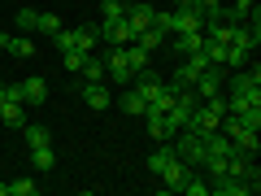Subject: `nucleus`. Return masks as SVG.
Returning <instances> with one entry per match:
<instances>
[{
  "instance_id": "obj_1",
  "label": "nucleus",
  "mask_w": 261,
  "mask_h": 196,
  "mask_svg": "<svg viewBox=\"0 0 261 196\" xmlns=\"http://www.w3.org/2000/svg\"><path fill=\"white\" fill-rule=\"evenodd\" d=\"M244 109H261V70H235L231 75V96H226V113L240 118Z\"/></svg>"
},
{
  "instance_id": "obj_2",
  "label": "nucleus",
  "mask_w": 261,
  "mask_h": 196,
  "mask_svg": "<svg viewBox=\"0 0 261 196\" xmlns=\"http://www.w3.org/2000/svg\"><path fill=\"white\" fill-rule=\"evenodd\" d=\"M174 157L187 161V166H200V161H205V135L192 131V127H183L174 135Z\"/></svg>"
},
{
  "instance_id": "obj_3",
  "label": "nucleus",
  "mask_w": 261,
  "mask_h": 196,
  "mask_svg": "<svg viewBox=\"0 0 261 196\" xmlns=\"http://www.w3.org/2000/svg\"><path fill=\"white\" fill-rule=\"evenodd\" d=\"M100 61H105V79H113V87H130V65H126V48H105L100 53Z\"/></svg>"
},
{
  "instance_id": "obj_4",
  "label": "nucleus",
  "mask_w": 261,
  "mask_h": 196,
  "mask_svg": "<svg viewBox=\"0 0 261 196\" xmlns=\"http://www.w3.org/2000/svg\"><path fill=\"white\" fill-rule=\"evenodd\" d=\"M100 31V44H113V48H126V44H135V31H130V22L126 18H118V22H105V27H96Z\"/></svg>"
},
{
  "instance_id": "obj_5",
  "label": "nucleus",
  "mask_w": 261,
  "mask_h": 196,
  "mask_svg": "<svg viewBox=\"0 0 261 196\" xmlns=\"http://www.w3.org/2000/svg\"><path fill=\"white\" fill-rule=\"evenodd\" d=\"M157 179H161V187H166V192H183V183H187V179H192V166L174 157V161H170V166L161 170Z\"/></svg>"
},
{
  "instance_id": "obj_6",
  "label": "nucleus",
  "mask_w": 261,
  "mask_h": 196,
  "mask_svg": "<svg viewBox=\"0 0 261 196\" xmlns=\"http://www.w3.org/2000/svg\"><path fill=\"white\" fill-rule=\"evenodd\" d=\"M209 196H252V192H248V183L235 179V175H214L209 179Z\"/></svg>"
},
{
  "instance_id": "obj_7",
  "label": "nucleus",
  "mask_w": 261,
  "mask_h": 196,
  "mask_svg": "<svg viewBox=\"0 0 261 196\" xmlns=\"http://www.w3.org/2000/svg\"><path fill=\"white\" fill-rule=\"evenodd\" d=\"M200 22L205 18H200L192 5H178V9L170 13V35H178V31H200Z\"/></svg>"
},
{
  "instance_id": "obj_8",
  "label": "nucleus",
  "mask_w": 261,
  "mask_h": 196,
  "mask_svg": "<svg viewBox=\"0 0 261 196\" xmlns=\"http://www.w3.org/2000/svg\"><path fill=\"white\" fill-rule=\"evenodd\" d=\"M83 105H87V109H96V113L109 109V105H113L109 83H83Z\"/></svg>"
},
{
  "instance_id": "obj_9",
  "label": "nucleus",
  "mask_w": 261,
  "mask_h": 196,
  "mask_svg": "<svg viewBox=\"0 0 261 196\" xmlns=\"http://www.w3.org/2000/svg\"><path fill=\"white\" fill-rule=\"evenodd\" d=\"M44 101H48V83L44 79H22V105H27V109H39Z\"/></svg>"
},
{
  "instance_id": "obj_10",
  "label": "nucleus",
  "mask_w": 261,
  "mask_h": 196,
  "mask_svg": "<svg viewBox=\"0 0 261 196\" xmlns=\"http://www.w3.org/2000/svg\"><path fill=\"white\" fill-rule=\"evenodd\" d=\"M152 13H157V9H152L148 0H144V5H126V22H130V31H135V35H140V31H148V27H152Z\"/></svg>"
},
{
  "instance_id": "obj_11",
  "label": "nucleus",
  "mask_w": 261,
  "mask_h": 196,
  "mask_svg": "<svg viewBox=\"0 0 261 196\" xmlns=\"http://www.w3.org/2000/svg\"><path fill=\"white\" fill-rule=\"evenodd\" d=\"M152 48H144V44H126V65H130V75H144V70H152Z\"/></svg>"
},
{
  "instance_id": "obj_12",
  "label": "nucleus",
  "mask_w": 261,
  "mask_h": 196,
  "mask_svg": "<svg viewBox=\"0 0 261 196\" xmlns=\"http://www.w3.org/2000/svg\"><path fill=\"white\" fill-rule=\"evenodd\" d=\"M5 53H9V57H18V61H31V57H35V39H31V35H9Z\"/></svg>"
},
{
  "instance_id": "obj_13",
  "label": "nucleus",
  "mask_w": 261,
  "mask_h": 196,
  "mask_svg": "<svg viewBox=\"0 0 261 196\" xmlns=\"http://www.w3.org/2000/svg\"><path fill=\"white\" fill-rule=\"evenodd\" d=\"M174 48H178L183 57H192V53L205 48V35H200V31H178V35H174Z\"/></svg>"
},
{
  "instance_id": "obj_14",
  "label": "nucleus",
  "mask_w": 261,
  "mask_h": 196,
  "mask_svg": "<svg viewBox=\"0 0 261 196\" xmlns=\"http://www.w3.org/2000/svg\"><path fill=\"white\" fill-rule=\"evenodd\" d=\"M170 161H174V144L166 140V144H161L157 153H148V175H161V170H166Z\"/></svg>"
},
{
  "instance_id": "obj_15",
  "label": "nucleus",
  "mask_w": 261,
  "mask_h": 196,
  "mask_svg": "<svg viewBox=\"0 0 261 196\" xmlns=\"http://www.w3.org/2000/svg\"><path fill=\"white\" fill-rule=\"evenodd\" d=\"M0 122L13 127V131H22L27 127V105H0Z\"/></svg>"
},
{
  "instance_id": "obj_16",
  "label": "nucleus",
  "mask_w": 261,
  "mask_h": 196,
  "mask_svg": "<svg viewBox=\"0 0 261 196\" xmlns=\"http://www.w3.org/2000/svg\"><path fill=\"white\" fill-rule=\"evenodd\" d=\"M22 135H27L31 149H44V144H53V135H48L44 122H27V127H22Z\"/></svg>"
},
{
  "instance_id": "obj_17",
  "label": "nucleus",
  "mask_w": 261,
  "mask_h": 196,
  "mask_svg": "<svg viewBox=\"0 0 261 196\" xmlns=\"http://www.w3.org/2000/svg\"><path fill=\"white\" fill-rule=\"evenodd\" d=\"M79 79H83V83H105V61L87 53V61H83V70H79Z\"/></svg>"
},
{
  "instance_id": "obj_18",
  "label": "nucleus",
  "mask_w": 261,
  "mask_h": 196,
  "mask_svg": "<svg viewBox=\"0 0 261 196\" xmlns=\"http://www.w3.org/2000/svg\"><path fill=\"white\" fill-rule=\"evenodd\" d=\"M31 166L48 175V170L57 166V153H53V144H44V149H31Z\"/></svg>"
},
{
  "instance_id": "obj_19",
  "label": "nucleus",
  "mask_w": 261,
  "mask_h": 196,
  "mask_svg": "<svg viewBox=\"0 0 261 196\" xmlns=\"http://www.w3.org/2000/svg\"><path fill=\"white\" fill-rule=\"evenodd\" d=\"M144 109H148V101H144L135 87H126V92H122V113H140L144 118Z\"/></svg>"
},
{
  "instance_id": "obj_20",
  "label": "nucleus",
  "mask_w": 261,
  "mask_h": 196,
  "mask_svg": "<svg viewBox=\"0 0 261 196\" xmlns=\"http://www.w3.org/2000/svg\"><path fill=\"white\" fill-rule=\"evenodd\" d=\"M244 65H248V48H235V44H226L222 70H244Z\"/></svg>"
},
{
  "instance_id": "obj_21",
  "label": "nucleus",
  "mask_w": 261,
  "mask_h": 196,
  "mask_svg": "<svg viewBox=\"0 0 261 196\" xmlns=\"http://www.w3.org/2000/svg\"><path fill=\"white\" fill-rule=\"evenodd\" d=\"M57 31H61V18H57V13H39V18H35V35L53 39Z\"/></svg>"
},
{
  "instance_id": "obj_22",
  "label": "nucleus",
  "mask_w": 261,
  "mask_h": 196,
  "mask_svg": "<svg viewBox=\"0 0 261 196\" xmlns=\"http://www.w3.org/2000/svg\"><path fill=\"white\" fill-rule=\"evenodd\" d=\"M35 192H39V183L31 175H22V179H13V183H9V196H35Z\"/></svg>"
},
{
  "instance_id": "obj_23",
  "label": "nucleus",
  "mask_w": 261,
  "mask_h": 196,
  "mask_svg": "<svg viewBox=\"0 0 261 196\" xmlns=\"http://www.w3.org/2000/svg\"><path fill=\"white\" fill-rule=\"evenodd\" d=\"M0 105H22V79L18 83H0Z\"/></svg>"
},
{
  "instance_id": "obj_24",
  "label": "nucleus",
  "mask_w": 261,
  "mask_h": 196,
  "mask_svg": "<svg viewBox=\"0 0 261 196\" xmlns=\"http://www.w3.org/2000/svg\"><path fill=\"white\" fill-rule=\"evenodd\" d=\"M35 18H39L35 9H18V13H13V22H18V31H22V35H31V31H35Z\"/></svg>"
},
{
  "instance_id": "obj_25",
  "label": "nucleus",
  "mask_w": 261,
  "mask_h": 196,
  "mask_svg": "<svg viewBox=\"0 0 261 196\" xmlns=\"http://www.w3.org/2000/svg\"><path fill=\"white\" fill-rule=\"evenodd\" d=\"M135 44H144V48H161V44H166V35H161L157 27H148V31H140V35H135Z\"/></svg>"
},
{
  "instance_id": "obj_26",
  "label": "nucleus",
  "mask_w": 261,
  "mask_h": 196,
  "mask_svg": "<svg viewBox=\"0 0 261 196\" xmlns=\"http://www.w3.org/2000/svg\"><path fill=\"white\" fill-rule=\"evenodd\" d=\"M61 61H65V70H70V75H79V70H83V61H87V53L70 48V53H61Z\"/></svg>"
},
{
  "instance_id": "obj_27",
  "label": "nucleus",
  "mask_w": 261,
  "mask_h": 196,
  "mask_svg": "<svg viewBox=\"0 0 261 196\" xmlns=\"http://www.w3.org/2000/svg\"><path fill=\"white\" fill-rule=\"evenodd\" d=\"M183 192H187V196H209V179L192 175V179H187V183H183Z\"/></svg>"
},
{
  "instance_id": "obj_28",
  "label": "nucleus",
  "mask_w": 261,
  "mask_h": 196,
  "mask_svg": "<svg viewBox=\"0 0 261 196\" xmlns=\"http://www.w3.org/2000/svg\"><path fill=\"white\" fill-rule=\"evenodd\" d=\"M100 9H105V22H118V18H126V5H122V0H105Z\"/></svg>"
},
{
  "instance_id": "obj_29",
  "label": "nucleus",
  "mask_w": 261,
  "mask_h": 196,
  "mask_svg": "<svg viewBox=\"0 0 261 196\" xmlns=\"http://www.w3.org/2000/svg\"><path fill=\"white\" fill-rule=\"evenodd\" d=\"M152 27H157L161 35L170 39V13H166V9H157V13H152Z\"/></svg>"
},
{
  "instance_id": "obj_30",
  "label": "nucleus",
  "mask_w": 261,
  "mask_h": 196,
  "mask_svg": "<svg viewBox=\"0 0 261 196\" xmlns=\"http://www.w3.org/2000/svg\"><path fill=\"white\" fill-rule=\"evenodd\" d=\"M252 5H257V0H235L231 9H240V13H248V9H252Z\"/></svg>"
},
{
  "instance_id": "obj_31",
  "label": "nucleus",
  "mask_w": 261,
  "mask_h": 196,
  "mask_svg": "<svg viewBox=\"0 0 261 196\" xmlns=\"http://www.w3.org/2000/svg\"><path fill=\"white\" fill-rule=\"evenodd\" d=\"M0 196H9V183H0Z\"/></svg>"
},
{
  "instance_id": "obj_32",
  "label": "nucleus",
  "mask_w": 261,
  "mask_h": 196,
  "mask_svg": "<svg viewBox=\"0 0 261 196\" xmlns=\"http://www.w3.org/2000/svg\"><path fill=\"white\" fill-rule=\"evenodd\" d=\"M174 5H192V0H174Z\"/></svg>"
},
{
  "instance_id": "obj_33",
  "label": "nucleus",
  "mask_w": 261,
  "mask_h": 196,
  "mask_svg": "<svg viewBox=\"0 0 261 196\" xmlns=\"http://www.w3.org/2000/svg\"><path fill=\"white\" fill-rule=\"evenodd\" d=\"M148 5H157V0H148Z\"/></svg>"
}]
</instances>
